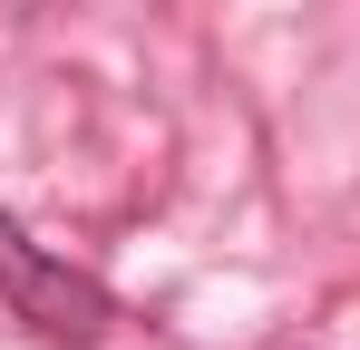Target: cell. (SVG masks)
Wrapping results in <instances>:
<instances>
[{"instance_id": "1", "label": "cell", "mask_w": 360, "mask_h": 350, "mask_svg": "<svg viewBox=\"0 0 360 350\" xmlns=\"http://www.w3.org/2000/svg\"><path fill=\"white\" fill-rule=\"evenodd\" d=\"M0 302L20 311V321H39L49 341H98L108 321H117V302H108V283H88L78 263H59V253H39L30 233L0 214Z\"/></svg>"}]
</instances>
